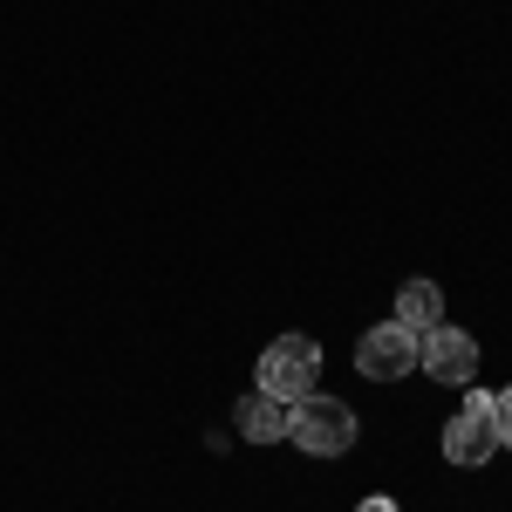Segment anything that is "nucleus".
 Here are the masks:
<instances>
[{"label": "nucleus", "instance_id": "6", "mask_svg": "<svg viewBox=\"0 0 512 512\" xmlns=\"http://www.w3.org/2000/svg\"><path fill=\"white\" fill-rule=\"evenodd\" d=\"M233 424L246 444H280L287 437V403L267 390H253V396H239V410H233Z\"/></svg>", "mask_w": 512, "mask_h": 512}, {"label": "nucleus", "instance_id": "3", "mask_svg": "<svg viewBox=\"0 0 512 512\" xmlns=\"http://www.w3.org/2000/svg\"><path fill=\"white\" fill-rule=\"evenodd\" d=\"M417 369L431 376V383H451V390H465L478 376V342L465 328H451V321H437L417 335Z\"/></svg>", "mask_w": 512, "mask_h": 512}, {"label": "nucleus", "instance_id": "8", "mask_svg": "<svg viewBox=\"0 0 512 512\" xmlns=\"http://www.w3.org/2000/svg\"><path fill=\"white\" fill-rule=\"evenodd\" d=\"M492 424H499V444L512 451V383L499 390V403H492Z\"/></svg>", "mask_w": 512, "mask_h": 512}, {"label": "nucleus", "instance_id": "9", "mask_svg": "<svg viewBox=\"0 0 512 512\" xmlns=\"http://www.w3.org/2000/svg\"><path fill=\"white\" fill-rule=\"evenodd\" d=\"M355 512H403V506H396V499H362Z\"/></svg>", "mask_w": 512, "mask_h": 512}, {"label": "nucleus", "instance_id": "4", "mask_svg": "<svg viewBox=\"0 0 512 512\" xmlns=\"http://www.w3.org/2000/svg\"><path fill=\"white\" fill-rule=\"evenodd\" d=\"M355 369H362L369 383H396V376H410V369H417V335L390 315L383 328H369V335L355 342Z\"/></svg>", "mask_w": 512, "mask_h": 512}, {"label": "nucleus", "instance_id": "1", "mask_svg": "<svg viewBox=\"0 0 512 512\" xmlns=\"http://www.w3.org/2000/svg\"><path fill=\"white\" fill-rule=\"evenodd\" d=\"M287 437L308 451V458H342L355 444V410L342 396H301V403H287Z\"/></svg>", "mask_w": 512, "mask_h": 512}, {"label": "nucleus", "instance_id": "2", "mask_svg": "<svg viewBox=\"0 0 512 512\" xmlns=\"http://www.w3.org/2000/svg\"><path fill=\"white\" fill-rule=\"evenodd\" d=\"M315 376H321L315 335H274V342L260 349V390L280 396V403H301V396H315Z\"/></svg>", "mask_w": 512, "mask_h": 512}, {"label": "nucleus", "instance_id": "5", "mask_svg": "<svg viewBox=\"0 0 512 512\" xmlns=\"http://www.w3.org/2000/svg\"><path fill=\"white\" fill-rule=\"evenodd\" d=\"M492 451H499V424L492 417H478V410H458L451 424H444V458L451 465H492Z\"/></svg>", "mask_w": 512, "mask_h": 512}, {"label": "nucleus", "instance_id": "7", "mask_svg": "<svg viewBox=\"0 0 512 512\" xmlns=\"http://www.w3.org/2000/svg\"><path fill=\"white\" fill-rule=\"evenodd\" d=\"M396 321L410 328V335H424L444 321V294H437V280H403L396 287Z\"/></svg>", "mask_w": 512, "mask_h": 512}]
</instances>
